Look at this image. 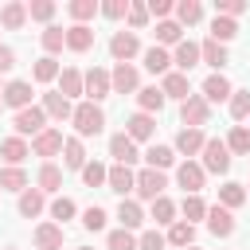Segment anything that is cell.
I'll return each mask as SVG.
<instances>
[{
    "label": "cell",
    "instance_id": "cell-1",
    "mask_svg": "<svg viewBox=\"0 0 250 250\" xmlns=\"http://www.w3.org/2000/svg\"><path fill=\"white\" fill-rule=\"evenodd\" d=\"M70 125H74V133H78V137H98V133L105 129V113H102V105H98V102H78V105H74Z\"/></svg>",
    "mask_w": 250,
    "mask_h": 250
},
{
    "label": "cell",
    "instance_id": "cell-2",
    "mask_svg": "<svg viewBox=\"0 0 250 250\" xmlns=\"http://www.w3.org/2000/svg\"><path fill=\"white\" fill-rule=\"evenodd\" d=\"M203 160V172H215V176H227L230 172V148H227V141H215V137H207V145H203V152H199Z\"/></svg>",
    "mask_w": 250,
    "mask_h": 250
},
{
    "label": "cell",
    "instance_id": "cell-3",
    "mask_svg": "<svg viewBox=\"0 0 250 250\" xmlns=\"http://www.w3.org/2000/svg\"><path fill=\"white\" fill-rule=\"evenodd\" d=\"M180 121H184V129H203V125L211 121L207 98H203V94H191L188 102H180Z\"/></svg>",
    "mask_w": 250,
    "mask_h": 250
},
{
    "label": "cell",
    "instance_id": "cell-4",
    "mask_svg": "<svg viewBox=\"0 0 250 250\" xmlns=\"http://www.w3.org/2000/svg\"><path fill=\"white\" fill-rule=\"evenodd\" d=\"M12 125H16V137H31V141H35V137L47 129V113H43V105H27V109L16 113Z\"/></svg>",
    "mask_w": 250,
    "mask_h": 250
},
{
    "label": "cell",
    "instance_id": "cell-5",
    "mask_svg": "<svg viewBox=\"0 0 250 250\" xmlns=\"http://www.w3.org/2000/svg\"><path fill=\"white\" fill-rule=\"evenodd\" d=\"M203 180H207V172H203L199 160H184V164L176 168V184H180L188 195H199V191H203Z\"/></svg>",
    "mask_w": 250,
    "mask_h": 250
},
{
    "label": "cell",
    "instance_id": "cell-6",
    "mask_svg": "<svg viewBox=\"0 0 250 250\" xmlns=\"http://www.w3.org/2000/svg\"><path fill=\"white\" fill-rule=\"evenodd\" d=\"M164 188H168V180H164V172H156V168H141L137 172V195L141 199H160L164 195Z\"/></svg>",
    "mask_w": 250,
    "mask_h": 250
},
{
    "label": "cell",
    "instance_id": "cell-7",
    "mask_svg": "<svg viewBox=\"0 0 250 250\" xmlns=\"http://www.w3.org/2000/svg\"><path fill=\"white\" fill-rule=\"evenodd\" d=\"M109 55H113L117 62H129L133 55H141L137 31H113V35H109Z\"/></svg>",
    "mask_w": 250,
    "mask_h": 250
},
{
    "label": "cell",
    "instance_id": "cell-8",
    "mask_svg": "<svg viewBox=\"0 0 250 250\" xmlns=\"http://www.w3.org/2000/svg\"><path fill=\"white\" fill-rule=\"evenodd\" d=\"M207 230H211L215 238H230V234H234V211H227L223 203L207 207Z\"/></svg>",
    "mask_w": 250,
    "mask_h": 250
},
{
    "label": "cell",
    "instance_id": "cell-9",
    "mask_svg": "<svg viewBox=\"0 0 250 250\" xmlns=\"http://www.w3.org/2000/svg\"><path fill=\"white\" fill-rule=\"evenodd\" d=\"M43 113L51 117V121H70L74 117V105H70V98H62L59 90H51V94H43Z\"/></svg>",
    "mask_w": 250,
    "mask_h": 250
},
{
    "label": "cell",
    "instance_id": "cell-10",
    "mask_svg": "<svg viewBox=\"0 0 250 250\" xmlns=\"http://www.w3.org/2000/svg\"><path fill=\"white\" fill-rule=\"evenodd\" d=\"M62 145H66L62 129H43V133L31 141V152H35V156H59V152H62Z\"/></svg>",
    "mask_w": 250,
    "mask_h": 250
},
{
    "label": "cell",
    "instance_id": "cell-11",
    "mask_svg": "<svg viewBox=\"0 0 250 250\" xmlns=\"http://www.w3.org/2000/svg\"><path fill=\"white\" fill-rule=\"evenodd\" d=\"M203 62V55H199V43H191V39H184L176 51H172V66L180 70V74H188L191 66H199Z\"/></svg>",
    "mask_w": 250,
    "mask_h": 250
},
{
    "label": "cell",
    "instance_id": "cell-12",
    "mask_svg": "<svg viewBox=\"0 0 250 250\" xmlns=\"http://www.w3.org/2000/svg\"><path fill=\"white\" fill-rule=\"evenodd\" d=\"M86 94H90V102H102V98H109V94H113L109 70H102V66L86 70Z\"/></svg>",
    "mask_w": 250,
    "mask_h": 250
},
{
    "label": "cell",
    "instance_id": "cell-13",
    "mask_svg": "<svg viewBox=\"0 0 250 250\" xmlns=\"http://www.w3.org/2000/svg\"><path fill=\"white\" fill-rule=\"evenodd\" d=\"M160 90H164V98H180V102H188V98H191V78L180 74V70H168V74L160 78Z\"/></svg>",
    "mask_w": 250,
    "mask_h": 250
},
{
    "label": "cell",
    "instance_id": "cell-14",
    "mask_svg": "<svg viewBox=\"0 0 250 250\" xmlns=\"http://www.w3.org/2000/svg\"><path fill=\"white\" fill-rule=\"evenodd\" d=\"M230 94H234V86L227 82V74H207V78H203V98H207V105L230 102Z\"/></svg>",
    "mask_w": 250,
    "mask_h": 250
},
{
    "label": "cell",
    "instance_id": "cell-15",
    "mask_svg": "<svg viewBox=\"0 0 250 250\" xmlns=\"http://www.w3.org/2000/svg\"><path fill=\"white\" fill-rule=\"evenodd\" d=\"M4 105H12L16 113H20V109H27V105H31V82L12 78V82L4 86Z\"/></svg>",
    "mask_w": 250,
    "mask_h": 250
},
{
    "label": "cell",
    "instance_id": "cell-16",
    "mask_svg": "<svg viewBox=\"0 0 250 250\" xmlns=\"http://www.w3.org/2000/svg\"><path fill=\"white\" fill-rule=\"evenodd\" d=\"M203 145H207L203 129H180V133H176V145H172V148H176V152H184V156L191 160V156H199V152H203Z\"/></svg>",
    "mask_w": 250,
    "mask_h": 250
},
{
    "label": "cell",
    "instance_id": "cell-17",
    "mask_svg": "<svg viewBox=\"0 0 250 250\" xmlns=\"http://www.w3.org/2000/svg\"><path fill=\"white\" fill-rule=\"evenodd\" d=\"M109 156L129 168V164L137 160V141H133L129 133H113V137H109Z\"/></svg>",
    "mask_w": 250,
    "mask_h": 250
},
{
    "label": "cell",
    "instance_id": "cell-18",
    "mask_svg": "<svg viewBox=\"0 0 250 250\" xmlns=\"http://www.w3.org/2000/svg\"><path fill=\"white\" fill-rule=\"evenodd\" d=\"M109 82H113V94H137V90H141V86H137L141 78H137V70H133L129 62H117L113 74H109Z\"/></svg>",
    "mask_w": 250,
    "mask_h": 250
},
{
    "label": "cell",
    "instance_id": "cell-19",
    "mask_svg": "<svg viewBox=\"0 0 250 250\" xmlns=\"http://www.w3.org/2000/svg\"><path fill=\"white\" fill-rule=\"evenodd\" d=\"M125 133L133 137V141H152V133H156V117L152 113H133L129 121H125Z\"/></svg>",
    "mask_w": 250,
    "mask_h": 250
},
{
    "label": "cell",
    "instance_id": "cell-20",
    "mask_svg": "<svg viewBox=\"0 0 250 250\" xmlns=\"http://www.w3.org/2000/svg\"><path fill=\"white\" fill-rule=\"evenodd\" d=\"M0 156H4L12 168H20V164L31 156V145H27L23 137H4V141H0Z\"/></svg>",
    "mask_w": 250,
    "mask_h": 250
},
{
    "label": "cell",
    "instance_id": "cell-21",
    "mask_svg": "<svg viewBox=\"0 0 250 250\" xmlns=\"http://www.w3.org/2000/svg\"><path fill=\"white\" fill-rule=\"evenodd\" d=\"M105 188H109V191H117V195H125V191H137V172H133V168H125V164H113V168H109V180H105Z\"/></svg>",
    "mask_w": 250,
    "mask_h": 250
},
{
    "label": "cell",
    "instance_id": "cell-22",
    "mask_svg": "<svg viewBox=\"0 0 250 250\" xmlns=\"http://www.w3.org/2000/svg\"><path fill=\"white\" fill-rule=\"evenodd\" d=\"M199 55H203V62H207V66H211L215 74H223V66L230 62V59H227V47H223V43H215L211 35H207V39L199 43Z\"/></svg>",
    "mask_w": 250,
    "mask_h": 250
},
{
    "label": "cell",
    "instance_id": "cell-23",
    "mask_svg": "<svg viewBox=\"0 0 250 250\" xmlns=\"http://www.w3.org/2000/svg\"><path fill=\"white\" fill-rule=\"evenodd\" d=\"M62 168H70V172L86 168V145H82V137H66V145H62Z\"/></svg>",
    "mask_w": 250,
    "mask_h": 250
},
{
    "label": "cell",
    "instance_id": "cell-24",
    "mask_svg": "<svg viewBox=\"0 0 250 250\" xmlns=\"http://www.w3.org/2000/svg\"><path fill=\"white\" fill-rule=\"evenodd\" d=\"M31 238H35V250H59L62 246V227L59 223H39Z\"/></svg>",
    "mask_w": 250,
    "mask_h": 250
},
{
    "label": "cell",
    "instance_id": "cell-25",
    "mask_svg": "<svg viewBox=\"0 0 250 250\" xmlns=\"http://www.w3.org/2000/svg\"><path fill=\"white\" fill-rule=\"evenodd\" d=\"M27 23V4H20V0H8L4 8H0V27H8V31H20Z\"/></svg>",
    "mask_w": 250,
    "mask_h": 250
},
{
    "label": "cell",
    "instance_id": "cell-26",
    "mask_svg": "<svg viewBox=\"0 0 250 250\" xmlns=\"http://www.w3.org/2000/svg\"><path fill=\"white\" fill-rule=\"evenodd\" d=\"M59 94L70 98V102H74L78 94H86V74H78L74 66H66V70L59 74Z\"/></svg>",
    "mask_w": 250,
    "mask_h": 250
},
{
    "label": "cell",
    "instance_id": "cell-27",
    "mask_svg": "<svg viewBox=\"0 0 250 250\" xmlns=\"http://www.w3.org/2000/svg\"><path fill=\"white\" fill-rule=\"evenodd\" d=\"M164 102H168V98H164L160 86H141V90H137V105H141V113H152V117H156V113L164 109Z\"/></svg>",
    "mask_w": 250,
    "mask_h": 250
},
{
    "label": "cell",
    "instance_id": "cell-28",
    "mask_svg": "<svg viewBox=\"0 0 250 250\" xmlns=\"http://www.w3.org/2000/svg\"><path fill=\"white\" fill-rule=\"evenodd\" d=\"M16 207H20V215H23V219H39V215H43V207H47V199H43V191H39V188H27V191H20V203H16Z\"/></svg>",
    "mask_w": 250,
    "mask_h": 250
},
{
    "label": "cell",
    "instance_id": "cell-29",
    "mask_svg": "<svg viewBox=\"0 0 250 250\" xmlns=\"http://www.w3.org/2000/svg\"><path fill=\"white\" fill-rule=\"evenodd\" d=\"M66 47L78 51V55L90 51V47H94V27H86V23H70V27H66Z\"/></svg>",
    "mask_w": 250,
    "mask_h": 250
},
{
    "label": "cell",
    "instance_id": "cell-30",
    "mask_svg": "<svg viewBox=\"0 0 250 250\" xmlns=\"http://www.w3.org/2000/svg\"><path fill=\"white\" fill-rule=\"evenodd\" d=\"M141 59H145V70L148 74H168V66H172V55L164 47H145Z\"/></svg>",
    "mask_w": 250,
    "mask_h": 250
},
{
    "label": "cell",
    "instance_id": "cell-31",
    "mask_svg": "<svg viewBox=\"0 0 250 250\" xmlns=\"http://www.w3.org/2000/svg\"><path fill=\"white\" fill-rule=\"evenodd\" d=\"M117 223H121L125 230H137V227L145 223V211H141V203H137V199H121V203H117Z\"/></svg>",
    "mask_w": 250,
    "mask_h": 250
},
{
    "label": "cell",
    "instance_id": "cell-32",
    "mask_svg": "<svg viewBox=\"0 0 250 250\" xmlns=\"http://www.w3.org/2000/svg\"><path fill=\"white\" fill-rule=\"evenodd\" d=\"M184 43V27L176 20H160L156 23V47H180Z\"/></svg>",
    "mask_w": 250,
    "mask_h": 250
},
{
    "label": "cell",
    "instance_id": "cell-33",
    "mask_svg": "<svg viewBox=\"0 0 250 250\" xmlns=\"http://www.w3.org/2000/svg\"><path fill=\"white\" fill-rule=\"evenodd\" d=\"M145 160H148V168L164 172V168H172V164H176V148H172V145H152V148L145 152Z\"/></svg>",
    "mask_w": 250,
    "mask_h": 250
},
{
    "label": "cell",
    "instance_id": "cell-34",
    "mask_svg": "<svg viewBox=\"0 0 250 250\" xmlns=\"http://www.w3.org/2000/svg\"><path fill=\"white\" fill-rule=\"evenodd\" d=\"M35 184H39V191H43V195H47V191H59V188H62V168L47 160V164L39 168V176H35Z\"/></svg>",
    "mask_w": 250,
    "mask_h": 250
},
{
    "label": "cell",
    "instance_id": "cell-35",
    "mask_svg": "<svg viewBox=\"0 0 250 250\" xmlns=\"http://www.w3.org/2000/svg\"><path fill=\"white\" fill-rule=\"evenodd\" d=\"M246 199H250V195H246V184H234V180H230V184H223V188H219V203H223L227 211L242 207Z\"/></svg>",
    "mask_w": 250,
    "mask_h": 250
},
{
    "label": "cell",
    "instance_id": "cell-36",
    "mask_svg": "<svg viewBox=\"0 0 250 250\" xmlns=\"http://www.w3.org/2000/svg\"><path fill=\"white\" fill-rule=\"evenodd\" d=\"M164 238H168L172 246H180V250H188V246L195 242V227H191V223H184V219H176V223L168 227V234H164Z\"/></svg>",
    "mask_w": 250,
    "mask_h": 250
},
{
    "label": "cell",
    "instance_id": "cell-37",
    "mask_svg": "<svg viewBox=\"0 0 250 250\" xmlns=\"http://www.w3.org/2000/svg\"><path fill=\"white\" fill-rule=\"evenodd\" d=\"M203 20V4L199 0H180L176 4V23L180 27H191V23H199Z\"/></svg>",
    "mask_w": 250,
    "mask_h": 250
},
{
    "label": "cell",
    "instance_id": "cell-38",
    "mask_svg": "<svg viewBox=\"0 0 250 250\" xmlns=\"http://www.w3.org/2000/svg\"><path fill=\"white\" fill-rule=\"evenodd\" d=\"M39 43H43V51H47V55L55 59V55H59V51L66 47V31L51 23V27H43V31H39Z\"/></svg>",
    "mask_w": 250,
    "mask_h": 250
},
{
    "label": "cell",
    "instance_id": "cell-39",
    "mask_svg": "<svg viewBox=\"0 0 250 250\" xmlns=\"http://www.w3.org/2000/svg\"><path fill=\"white\" fill-rule=\"evenodd\" d=\"M176 211H180V207H176L168 195L152 199V223H156V227H172V223H176Z\"/></svg>",
    "mask_w": 250,
    "mask_h": 250
},
{
    "label": "cell",
    "instance_id": "cell-40",
    "mask_svg": "<svg viewBox=\"0 0 250 250\" xmlns=\"http://www.w3.org/2000/svg\"><path fill=\"white\" fill-rule=\"evenodd\" d=\"M0 191H27V172L23 168H0Z\"/></svg>",
    "mask_w": 250,
    "mask_h": 250
},
{
    "label": "cell",
    "instance_id": "cell-41",
    "mask_svg": "<svg viewBox=\"0 0 250 250\" xmlns=\"http://www.w3.org/2000/svg\"><path fill=\"white\" fill-rule=\"evenodd\" d=\"M66 12H70V20H74V23H86V20H94V16L102 12V4H98V0H70V4H66Z\"/></svg>",
    "mask_w": 250,
    "mask_h": 250
},
{
    "label": "cell",
    "instance_id": "cell-42",
    "mask_svg": "<svg viewBox=\"0 0 250 250\" xmlns=\"http://www.w3.org/2000/svg\"><path fill=\"white\" fill-rule=\"evenodd\" d=\"M234 35H238V23H234V20H227V16H215V20H211V39H215V43L227 47Z\"/></svg>",
    "mask_w": 250,
    "mask_h": 250
},
{
    "label": "cell",
    "instance_id": "cell-43",
    "mask_svg": "<svg viewBox=\"0 0 250 250\" xmlns=\"http://www.w3.org/2000/svg\"><path fill=\"white\" fill-rule=\"evenodd\" d=\"M59 62L51 59V55H43V59H35V66H31V78L35 82H59Z\"/></svg>",
    "mask_w": 250,
    "mask_h": 250
},
{
    "label": "cell",
    "instance_id": "cell-44",
    "mask_svg": "<svg viewBox=\"0 0 250 250\" xmlns=\"http://www.w3.org/2000/svg\"><path fill=\"white\" fill-rule=\"evenodd\" d=\"M105 180H109V168H105L102 160H86V168H82V184H86V188H105Z\"/></svg>",
    "mask_w": 250,
    "mask_h": 250
},
{
    "label": "cell",
    "instance_id": "cell-45",
    "mask_svg": "<svg viewBox=\"0 0 250 250\" xmlns=\"http://www.w3.org/2000/svg\"><path fill=\"white\" fill-rule=\"evenodd\" d=\"M55 12H59V4H55V0H27V16H31V20H39V23H47V27H51Z\"/></svg>",
    "mask_w": 250,
    "mask_h": 250
},
{
    "label": "cell",
    "instance_id": "cell-46",
    "mask_svg": "<svg viewBox=\"0 0 250 250\" xmlns=\"http://www.w3.org/2000/svg\"><path fill=\"white\" fill-rule=\"evenodd\" d=\"M227 148H230L234 156H250V129H246V125H234L230 137H227Z\"/></svg>",
    "mask_w": 250,
    "mask_h": 250
},
{
    "label": "cell",
    "instance_id": "cell-47",
    "mask_svg": "<svg viewBox=\"0 0 250 250\" xmlns=\"http://www.w3.org/2000/svg\"><path fill=\"white\" fill-rule=\"evenodd\" d=\"M227 105H230V117L234 121H250V90H234Z\"/></svg>",
    "mask_w": 250,
    "mask_h": 250
},
{
    "label": "cell",
    "instance_id": "cell-48",
    "mask_svg": "<svg viewBox=\"0 0 250 250\" xmlns=\"http://www.w3.org/2000/svg\"><path fill=\"white\" fill-rule=\"evenodd\" d=\"M180 211H184V223H195V219H207V203H203L199 195H184V203H180Z\"/></svg>",
    "mask_w": 250,
    "mask_h": 250
},
{
    "label": "cell",
    "instance_id": "cell-49",
    "mask_svg": "<svg viewBox=\"0 0 250 250\" xmlns=\"http://www.w3.org/2000/svg\"><path fill=\"white\" fill-rule=\"evenodd\" d=\"M105 246H109V250H137V238H133V230H125V227H117V230H109V238H105Z\"/></svg>",
    "mask_w": 250,
    "mask_h": 250
},
{
    "label": "cell",
    "instance_id": "cell-50",
    "mask_svg": "<svg viewBox=\"0 0 250 250\" xmlns=\"http://www.w3.org/2000/svg\"><path fill=\"white\" fill-rule=\"evenodd\" d=\"M74 199H66V195H59V199H51V219H59V227L66 223V219H74Z\"/></svg>",
    "mask_w": 250,
    "mask_h": 250
},
{
    "label": "cell",
    "instance_id": "cell-51",
    "mask_svg": "<svg viewBox=\"0 0 250 250\" xmlns=\"http://www.w3.org/2000/svg\"><path fill=\"white\" fill-rule=\"evenodd\" d=\"M168 246V238L160 234V230H145L141 238H137V250H164Z\"/></svg>",
    "mask_w": 250,
    "mask_h": 250
},
{
    "label": "cell",
    "instance_id": "cell-52",
    "mask_svg": "<svg viewBox=\"0 0 250 250\" xmlns=\"http://www.w3.org/2000/svg\"><path fill=\"white\" fill-rule=\"evenodd\" d=\"M246 8H250L246 0H219V12H215V16H227V20H238V16L246 12Z\"/></svg>",
    "mask_w": 250,
    "mask_h": 250
},
{
    "label": "cell",
    "instance_id": "cell-53",
    "mask_svg": "<svg viewBox=\"0 0 250 250\" xmlns=\"http://www.w3.org/2000/svg\"><path fill=\"white\" fill-rule=\"evenodd\" d=\"M82 227H86V230H102V227H105V211H102V207H86V211H82Z\"/></svg>",
    "mask_w": 250,
    "mask_h": 250
},
{
    "label": "cell",
    "instance_id": "cell-54",
    "mask_svg": "<svg viewBox=\"0 0 250 250\" xmlns=\"http://www.w3.org/2000/svg\"><path fill=\"white\" fill-rule=\"evenodd\" d=\"M102 16H105V20H121V16H129V0H105V4H102Z\"/></svg>",
    "mask_w": 250,
    "mask_h": 250
},
{
    "label": "cell",
    "instance_id": "cell-55",
    "mask_svg": "<svg viewBox=\"0 0 250 250\" xmlns=\"http://www.w3.org/2000/svg\"><path fill=\"white\" fill-rule=\"evenodd\" d=\"M145 23H148V4H129V27L141 31Z\"/></svg>",
    "mask_w": 250,
    "mask_h": 250
},
{
    "label": "cell",
    "instance_id": "cell-56",
    "mask_svg": "<svg viewBox=\"0 0 250 250\" xmlns=\"http://www.w3.org/2000/svg\"><path fill=\"white\" fill-rule=\"evenodd\" d=\"M172 12H176V4H172V0H148V16H156V23H160V20H168Z\"/></svg>",
    "mask_w": 250,
    "mask_h": 250
},
{
    "label": "cell",
    "instance_id": "cell-57",
    "mask_svg": "<svg viewBox=\"0 0 250 250\" xmlns=\"http://www.w3.org/2000/svg\"><path fill=\"white\" fill-rule=\"evenodd\" d=\"M12 66H16V51L12 47H0V74H8Z\"/></svg>",
    "mask_w": 250,
    "mask_h": 250
},
{
    "label": "cell",
    "instance_id": "cell-58",
    "mask_svg": "<svg viewBox=\"0 0 250 250\" xmlns=\"http://www.w3.org/2000/svg\"><path fill=\"white\" fill-rule=\"evenodd\" d=\"M0 109H4V86H0Z\"/></svg>",
    "mask_w": 250,
    "mask_h": 250
},
{
    "label": "cell",
    "instance_id": "cell-59",
    "mask_svg": "<svg viewBox=\"0 0 250 250\" xmlns=\"http://www.w3.org/2000/svg\"><path fill=\"white\" fill-rule=\"evenodd\" d=\"M74 250H94V246H74Z\"/></svg>",
    "mask_w": 250,
    "mask_h": 250
},
{
    "label": "cell",
    "instance_id": "cell-60",
    "mask_svg": "<svg viewBox=\"0 0 250 250\" xmlns=\"http://www.w3.org/2000/svg\"><path fill=\"white\" fill-rule=\"evenodd\" d=\"M8 250H16V246H8Z\"/></svg>",
    "mask_w": 250,
    "mask_h": 250
},
{
    "label": "cell",
    "instance_id": "cell-61",
    "mask_svg": "<svg viewBox=\"0 0 250 250\" xmlns=\"http://www.w3.org/2000/svg\"><path fill=\"white\" fill-rule=\"evenodd\" d=\"M246 188H250V184H246ZM246 195H250V191H246Z\"/></svg>",
    "mask_w": 250,
    "mask_h": 250
},
{
    "label": "cell",
    "instance_id": "cell-62",
    "mask_svg": "<svg viewBox=\"0 0 250 250\" xmlns=\"http://www.w3.org/2000/svg\"><path fill=\"white\" fill-rule=\"evenodd\" d=\"M188 250H195V246H188Z\"/></svg>",
    "mask_w": 250,
    "mask_h": 250
},
{
    "label": "cell",
    "instance_id": "cell-63",
    "mask_svg": "<svg viewBox=\"0 0 250 250\" xmlns=\"http://www.w3.org/2000/svg\"><path fill=\"white\" fill-rule=\"evenodd\" d=\"M246 129H250V125H246Z\"/></svg>",
    "mask_w": 250,
    "mask_h": 250
}]
</instances>
